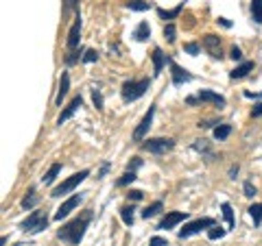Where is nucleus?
<instances>
[{"mask_svg": "<svg viewBox=\"0 0 262 246\" xmlns=\"http://www.w3.org/2000/svg\"><path fill=\"white\" fill-rule=\"evenodd\" d=\"M90 223H92V211H83V214L77 216L75 220H70L66 227H61L59 240L68 242V244H79L81 240H83L85 229L90 227Z\"/></svg>", "mask_w": 262, "mask_h": 246, "instance_id": "nucleus-1", "label": "nucleus"}, {"mask_svg": "<svg viewBox=\"0 0 262 246\" xmlns=\"http://www.w3.org/2000/svg\"><path fill=\"white\" fill-rule=\"evenodd\" d=\"M151 81L149 79H142V81H127L122 85V98L129 103V101H138L140 96H144V92L149 89Z\"/></svg>", "mask_w": 262, "mask_h": 246, "instance_id": "nucleus-2", "label": "nucleus"}, {"mask_svg": "<svg viewBox=\"0 0 262 246\" xmlns=\"http://www.w3.org/2000/svg\"><path fill=\"white\" fill-rule=\"evenodd\" d=\"M88 177H90V170H81V172H77V175H72L70 179H66V181H63L61 185H57L55 190H53V194H51V196H55V199H59V196L68 194V192H72V190H75V187H77L79 183H83Z\"/></svg>", "mask_w": 262, "mask_h": 246, "instance_id": "nucleus-3", "label": "nucleus"}, {"mask_svg": "<svg viewBox=\"0 0 262 246\" xmlns=\"http://www.w3.org/2000/svg\"><path fill=\"white\" fill-rule=\"evenodd\" d=\"M48 225V218L44 211H33V214L22 223V231H31V233H37V231H44Z\"/></svg>", "mask_w": 262, "mask_h": 246, "instance_id": "nucleus-4", "label": "nucleus"}, {"mask_svg": "<svg viewBox=\"0 0 262 246\" xmlns=\"http://www.w3.org/2000/svg\"><path fill=\"white\" fill-rule=\"evenodd\" d=\"M214 227V220L212 218H199V220H192V223H188L182 231H179V237H190L194 233H201V229H212Z\"/></svg>", "mask_w": 262, "mask_h": 246, "instance_id": "nucleus-5", "label": "nucleus"}, {"mask_svg": "<svg viewBox=\"0 0 262 246\" xmlns=\"http://www.w3.org/2000/svg\"><path fill=\"white\" fill-rule=\"evenodd\" d=\"M173 146H175V142L170 137H155V139H149V142L144 144V149L153 155H164V153L173 151Z\"/></svg>", "mask_w": 262, "mask_h": 246, "instance_id": "nucleus-6", "label": "nucleus"}, {"mask_svg": "<svg viewBox=\"0 0 262 246\" xmlns=\"http://www.w3.org/2000/svg\"><path fill=\"white\" fill-rule=\"evenodd\" d=\"M153 113H155V107L151 105L149 111L144 113V118L140 120V125H138V129L134 131V142H142L144 135L149 133V129H151V122H153Z\"/></svg>", "mask_w": 262, "mask_h": 246, "instance_id": "nucleus-7", "label": "nucleus"}, {"mask_svg": "<svg viewBox=\"0 0 262 246\" xmlns=\"http://www.w3.org/2000/svg\"><path fill=\"white\" fill-rule=\"evenodd\" d=\"M81 201H83V196H81V194H75V196H70L68 201H63V203H61V207L57 209L55 220H61V218H66V216H68L72 209L79 207V203H81Z\"/></svg>", "mask_w": 262, "mask_h": 246, "instance_id": "nucleus-8", "label": "nucleus"}, {"mask_svg": "<svg viewBox=\"0 0 262 246\" xmlns=\"http://www.w3.org/2000/svg\"><path fill=\"white\" fill-rule=\"evenodd\" d=\"M186 218H188L186 211H170V214L164 216V220L158 225V229H173L175 225H179V223H182V220H186Z\"/></svg>", "mask_w": 262, "mask_h": 246, "instance_id": "nucleus-9", "label": "nucleus"}, {"mask_svg": "<svg viewBox=\"0 0 262 246\" xmlns=\"http://www.w3.org/2000/svg\"><path fill=\"white\" fill-rule=\"evenodd\" d=\"M81 105H83V98H81V96L72 98V103H70L68 107H66V109L61 111V116L57 118V125H63L66 120H70V118H72V116H75V113L79 111V107H81Z\"/></svg>", "mask_w": 262, "mask_h": 246, "instance_id": "nucleus-10", "label": "nucleus"}, {"mask_svg": "<svg viewBox=\"0 0 262 246\" xmlns=\"http://www.w3.org/2000/svg\"><path fill=\"white\" fill-rule=\"evenodd\" d=\"M168 65H170V70H173V83H175V85H182V83H188V81H192L190 72L184 70V68H179L175 61L168 59Z\"/></svg>", "mask_w": 262, "mask_h": 246, "instance_id": "nucleus-11", "label": "nucleus"}, {"mask_svg": "<svg viewBox=\"0 0 262 246\" xmlns=\"http://www.w3.org/2000/svg\"><path fill=\"white\" fill-rule=\"evenodd\" d=\"M79 35H81V18L77 15V20H75V24L70 27V33H68V42H66V44H68V51H70V53L79 46Z\"/></svg>", "mask_w": 262, "mask_h": 246, "instance_id": "nucleus-12", "label": "nucleus"}, {"mask_svg": "<svg viewBox=\"0 0 262 246\" xmlns=\"http://www.w3.org/2000/svg\"><path fill=\"white\" fill-rule=\"evenodd\" d=\"M203 46L208 48V53L214 57V59H221V57H223L221 55V39L216 35H206L203 37Z\"/></svg>", "mask_w": 262, "mask_h": 246, "instance_id": "nucleus-13", "label": "nucleus"}, {"mask_svg": "<svg viewBox=\"0 0 262 246\" xmlns=\"http://www.w3.org/2000/svg\"><path fill=\"white\" fill-rule=\"evenodd\" d=\"M199 101H206V103H214L219 107H225V98L216 94V92H210V89H201L199 92Z\"/></svg>", "mask_w": 262, "mask_h": 246, "instance_id": "nucleus-14", "label": "nucleus"}, {"mask_svg": "<svg viewBox=\"0 0 262 246\" xmlns=\"http://www.w3.org/2000/svg\"><path fill=\"white\" fill-rule=\"evenodd\" d=\"M168 59H166V55L162 53V48H155L153 51V72H155V77L162 72V68H164V63H166Z\"/></svg>", "mask_w": 262, "mask_h": 246, "instance_id": "nucleus-15", "label": "nucleus"}, {"mask_svg": "<svg viewBox=\"0 0 262 246\" xmlns=\"http://www.w3.org/2000/svg\"><path fill=\"white\" fill-rule=\"evenodd\" d=\"M251 70H253V61H245V63H241V65H238V68H234L232 72H229V77H232V79L236 81V79L247 77Z\"/></svg>", "mask_w": 262, "mask_h": 246, "instance_id": "nucleus-16", "label": "nucleus"}, {"mask_svg": "<svg viewBox=\"0 0 262 246\" xmlns=\"http://www.w3.org/2000/svg\"><path fill=\"white\" fill-rule=\"evenodd\" d=\"M149 35H151L149 22H140V24H138V29H136V33H134V37L138 39V42H146V39H149Z\"/></svg>", "mask_w": 262, "mask_h": 246, "instance_id": "nucleus-17", "label": "nucleus"}, {"mask_svg": "<svg viewBox=\"0 0 262 246\" xmlns=\"http://www.w3.org/2000/svg\"><path fill=\"white\" fill-rule=\"evenodd\" d=\"M68 89H70V77H68V72H63V75H61V83H59V94H57V105H61L66 94H68Z\"/></svg>", "mask_w": 262, "mask_h": 246, "instance_id": "nucleus-18", "label": "nucleus"}, {"mask_svg": "<svg viewBox=\"0 0 262 246\" xmlns=\"http://www.w3.org/2000/svg\"><path fill=\"white\" fill-rule=\"evenodd\" d=\"M59 172H61V163H53V166L48 168V172L44 175V179H42L44 185H51L55 179H57V175H59Z\"/></svg>", "mask_w": 262, "mask_h": 246, "instance_id": "nucleus-19", "label": "nucleus"}, {"mask_svg": "<svg viewBox=\"0 0 262 246\" xmlns=\"http://www.w3.org/2000/svg\"><path fill=\"white\" fill-rule=\"evenodd\" d=\"M251 18L262 24V0H251Z\"/></svg>", "mask_w": 262, "mask_h": 246, "instance_id": "nucleus-20", "label": "nucleus"}, {"mask_svg": "<svg viewBox=\"0 0 262 246\" xmlns=\"http://www.w3.org/2000/svg\"><path fill=\"white\" fill-rule=\"evenodd\" d=\"M160 211H162V203H160V201H155L153 205H149V207H146V209L142 211V218L149 220V218H153V216H158Z\"/></svg>", "mask_w": 262, "mask_h": 246, "instance_id": "nucleus-21", "label": "nucleus"}, {"mask_svg": "<svg viewBox=\"0 0 262 246\" xmlns=\"http://www.w3.org/2000/svg\"><path fill=\"white\" fill-rule=\"evenodd\" d=\"M249 214L253 218V225H260L262 223V203H256L249 207Z\"/></svg>", "mask_w": 262, "mask_h": 246, "instance_id": "nucleus-22", "label": "nucleus"}, {"mask_svg": "<svg viewBox=\"0 0 262 246\" xmlns=\"http://www.w3.org/2000/svg\"><path fill=\"white\" fill-rule=\"evenodd\" d=\"M127 9H131V11H146L149 9V3H144V0H129Z\"/></svg>", "mask_w": 262, "mask_h": 246, "instance_id": "nucleus-23", "label": "nucleus"}, {"mask_svg": "<svg viewBox=\"0 0 262 246\" xmlns=\"http://www.w3.org/2000/svg\"><path fill=\"white\" fill-rule=\"evenodd\" d=\"M120 218H122V223H125L127 227L134 225V207H122L120 209Z\"/></svg>", "mask_w": 262, "mask_h": 246, "instance_id": "nucleus-24", "label": "nucleus"}, {"mask_svg": "<svg viewBox=\"0 0 262 246\" xmlns=\"http://www.w3.org/2000/svg\"><path fill=\"white\" fill-rule=\"evenodd\" d=\"M37 201H39V196L35 194V190H31L27 199L22 201V207H24V209H31V207H35V205H37Z\"/></svg>", "mask_w": 262, "mask_h": 246, "instance_id": "nucleus-25", "label": "nucleus"}, {"mask_svg": "<svg viewBox=\"0 0 262 246\" xmlns=\"http://www.w3.org/2000/svg\"><path fill=\"white\" fill-rule=\"evenodd\" d=\"M221 209H223V216H225V220H227V227L229 229H234V211H232V207H229V203H223V207H221Z\"/></svg>", "mask_w": 262, "mask_h": 246, "instance_id": "nucleus-26", "label": "nucleus"}, {"mask_svg": "<svg viewBox=\"0 0 262 246\" xmlns=\"http://www.w3.org/2000/svg\"><path fill=\"white\" fill-rule=\"evenodd\" d=\"M164 37H166L168 44H173L177 39V29L173 27V24H166V27H164Z\"/></svg>", "mask_w": 262, "mask_h": 246, "instance_id": "nucleus-27", "label": "nucleus"}, {"mask_svg": "<svg viewBox=\"0 0 262 246\" xmlns=\"http://www.w3.org/2000/svg\"><path fill=\"white\" fill-rule=\"evenodd\" d=\"M229 133H232V127H229V125H221V127L214 129V137L219 139V142H221V139H225Z\"/></svg>", "mask_w": 262, "mask_h": 246, "instance_id": "nucleus-28", "label": "nucleus"}, {"mask_svg": "<svg viewBox=\"0 0 262 246\" xmlns=\"http://www.w3.org/2000/svg\"><path fill=\"white\" fill-rule=\"evenodd\" d=\"M223 235H225V229H223V227H216V225L208 231V237H210V240H221Z\"/></svg>", "mask_w": 262, "mask_h": 246, "instance_id": "nucleus-29", "label": "nucleus"}, {"mask_svg": "<svg viewBox=\"0 0 262 246\" xmlns=\"http://www.w3.org/2000/svg\"><path fill=\"white\" fill-rule=\"evenodd\" d=\"M182 9H184V7L179 5V7H175L173 11H164V9H158V13H160V18H166V20H170V18H177L179 11H182Z\"/></svg>", "mask_w": 262, "mask_h": 246, "instance_id": "nucleus-30", "label": "nucleus"}, {"mask_svg": "<svg viewBox=\"0 0 262 246\" xmlns=\"http://www.w3.org/2000/svg\"><path fill=\"white\" fill-rule=\"evenodd\" d=\"M134 181H136V172L129 170V172H125V175L118 179V185H129V183H134Z\"/></svg>", "mask_w": 262, "mask_h": 246, "instance_id": "nucleus-31", "label": "nucleus"}, {"mask_svg": "<svg viewBox=\"0 0 262 246\" xmlns=\"http://www.w3.org/2000/svg\"><path fill=\"white\" fill-rule=\"evenodd\" d=\"M92 101H94V105H96V109H103V96H101V92H98V89H92Z\"/></svg>", "mask_w": 262, "mask_h": 246, "instance_id": "nucleus-32", "label": "nucleus"}, {"mask_svg": "<svg viewBox=\"0 0 262 246\" xmlns=\"http://www.w3.org/2000/svg\"><path fill=\"white\" fill-rule=\"evenodd\" d=\"M243 190H245V196H249V199H253V196H256V187H253L251 181L245 183V185H243Z\"/></svg>", "mask_w": 262, "mask_h": 246, "instance_id": "nucleus-33", "label": "nucleus"}, {"mask_svg": "<svg viewBox=\"0 0 262 246\" xmlns=\"http://www.w3.org/2000/svg\"><path fill=\"white\" fill-rule=\"evenodd\" d=\"M96 59H98L96 51H85V55H83V61H85V63H92V61H96Z\"/></svg>", "mask_w": 262, "mask_h": 246, "instance_id": "nucleus-34", "label": "nucleus"}, {"mask_svg": "<svg viewBox=\"0 0 262 246\" xmlns=\"http://www.w3.org/2000/svg\"><path fill=\"white\" fill-rule=\"evenodd\" d=\"M229 57H232L234 61H241V59H243V51H241L238 46H234V48H232V55H229Z\"/></svg>", "mask_w": 262, "mask_h": 246, "instance_id": "nucleus-35", "label": "nucleus"}, {"mask_svg": "<svg viewBox=\"0 0 262 246\" xmlns=\"http://www.w3.org/2000/svg\"><path fill=\"white\" fill-rule=\"evenodd\" d=\"M127 196H129V201H142V196H144V194H142L140 190H131Z\"/></svg>", "mask_w": 262, "mask_h": 246, "instance_id": "nucleus-36", "label": "nucleus"}, {"mask_svg": "<svg viewBox=\"0 0 262 246\" xmlns=\"http://www.w3.org/2000/svg\"><path fill=\"white\" fill-rule=\"evenodd\" d=\"M149 246H168V244H166V240H162V237H153Z\"/></svg>", "mask_w": 262, "mask_h": 246, "instance_id": "nucleus-37", "label": "nucleus"}, {"mask_svg": "<svg viewBox=\"0 0 262 246\" xmlns=\"http://www.w3.org/2000/svg\"><path fill=\"white\" fill-rule=\"evenodd\" d=\"M77 3H79V0H66V11L77 9Z\"/></svg>", "mask_w": 262, "mask_h": 246, "instance_id": "nucleus-38", "label": "nucleus"}, {"mask_svg": "<svg viewBox=\"0 0 262 246\" xmlns=\"http://www.w3.org/2000/svg\"><path fill=\"white\" fill-rule=\"evenodd\" d=\"M251 116L253 118H258V116H262V103H258L256 107H253V111H251Z\"/></svg>", "mask_w": 262, "mask_h": 246, "instance_id": "nucleus-39", "label": "nucleus"}, {"mask_svg": "<svg viewBox=\"0 0 262 246\" xmlns=\"http://www.w3.org/2000/svg\"><path fill=\"white\" fill-rule=\"evenodd\" d=\"M186 51L190 53V55H196V53H199V46H196V44H188V46H186Z\"/></svg>", "mask_w": 262, "mask_h": 246, "instance_id": "nucleus-40", "label": "nucleus"}, {"mask_svg": "<svg viewBox=\"0 0 262 246\" xmlns=\"http://www.w3.org/2000/svg\"><path fill=\"white\" fill-rule=\"evenodd\" d=\"M219 24H223L225 29H229V27H232V22H229L227 18H219Z\"/></svg>", "mask_w": 262, "mask_h": 246, "instance_id": "nucleus-41", "label": "nucleus"}, {"mask_svg": "<svg viewBox=\"0 0 262 246\" xmlns=\"http://www.w3.org/2000/svg\"><path fill=\"white\" fill-rule=\"evenodd\" d=\"M229 175H232V179H236V175H238V166H232V170H229Z\"/></svg>", "mask_w": 262, "mask_h": 246, "instance_id": "nucleus-42", "label": "nucleus"}]
</instances>
